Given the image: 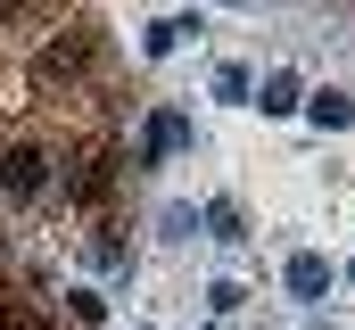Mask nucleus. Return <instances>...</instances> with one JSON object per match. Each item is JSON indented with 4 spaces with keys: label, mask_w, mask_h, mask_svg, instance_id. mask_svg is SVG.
<instances>
[{
    "label": "nucleus",
    "mask_w": 355,
    "mask_h": 330,
    "mask_svg": "<svg viewBox=\"0 0 355 330\" xmlns=\"http://www.w3.org/2000/svg\"><path fill=\"white\" fill-rule=\"evenodd\" d=\"M91 58H99V17H67V25L33 50V91H42V99H67V91L91 75Z\"/></svg>",
    "instance_id": "nucleus-1"
},
{
    "label": "nucleus",
    "mask_w": 355,
    "mask_h": 330,
    "mask_svg": "<svg viewBox=\"0 0 355 330\" xmlns=\"http://www.w3.org/2000/svg\"><path fill=\"white\" fill-rule=\"evenodd\" d=\"M50 141H42V132H8V141H0V198H42V190H50Z\"/></svg>",
    "instance_id": "nucleus-2"
},
{
    "label": "nucleus",
    "mask_w": 355,
    "mask_h": 330,
    "mask_svg": "<svg viewBox=\"0 0 355 330\" xmlns=\"http://www.w3.org/2000/svg\"><path fill=\"white\" fill-rule=\"evenodd\" d=\"M116 190V149H83V157H67V198L75 207H99Z\"/></svg>",
    "instance_id": "nucleus-3"
},
{
    "label": "nucleus",
    "mask_w": 355,
    "mask_h": 330,
    "mask_svg": "<svg viewBox=\"0 0 355 330\" xmlns=\"http://www.w3.org/2000/svg\"><path fill=\"white\" fill-rule=\"evenodd\" d=\"M289 281H297V289H306V297H314V289H322V281H331V272H322V256H297V264H289Z\"/></svg>",
    "instance_id": "nucleus-4"
},
{
    "label": "nucleus",
    "mask_w": 355,
    "mask_h": 330,
    "mask_svg": "<svg viewBox=\"0 0 355 330\" xmlns=\"http://www.w3.org/2000/svg\"><path fill=\"white\" fill-rule=\"evenodd\" d=\"M265 107H297V82H289V75H265Z\"/></svg>",
    "instance_id": "nucleus-5"
},
{
    "label": "nucleus",
    "mask_w": 355,
    "mask_h": 330,
    "mask_svg": "<svg viewBox=\"0 0 355 330\" xmlns=\"http://www.w3.org/2000/svg\"><path fill=\"white\" fill-rule=\"evenodd\" d=\"M0 256H8V232H0Z\"/></svg>",
    "instance_id": "nucleus-6"
}]
</instances>
